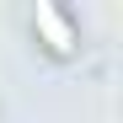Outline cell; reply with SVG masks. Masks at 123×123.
<instances>
[{
	"instance_id": "obj_1",
	"label": "cell",
	"mask_w": 123,
	"mask_h": 123,
	"mask_svg": "<svg viewBox=\"0 0 123 123\" xmlns=\"http://www.w3.org/2000/svg\"><path fill=\"white\" fill-rule=\"evenodd\" d=\"M32 27H43V37H48V48L54 54H75V27H70V16L59 11V6H37L32 11Z\"/></svg>"
}]
</instances>
